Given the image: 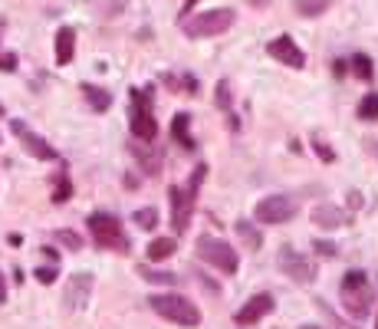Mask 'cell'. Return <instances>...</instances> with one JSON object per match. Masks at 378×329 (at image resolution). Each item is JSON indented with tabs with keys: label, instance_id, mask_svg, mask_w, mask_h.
Instances as JSON below:
<instances>
[{
	"label": "cell",
	"instance_id": "obj_1",
	"mask_svg": "<svg viewBox=\"0 0 378 329\" xmlns=\"http://www.w3.org/2000/svg\"><path fill=\"white\" fill-rule=\"evenodd\" d=\"M204 178H207V164H197L184 185H172V191H168V195H172V227H174V234H184V230L191 227L197 191H201V185H204Z\"/></svg>",
	"mask_w": 378,
	"mask_h": 329
},
{
	"label": "cell",
	"instance_id": "obj_2",
	"mask_svg": "<svg viewBox=\"0 0 378 329\" xmlns=\"http://www.w3.org/2000/svg\"><path fill=\"white\" fill-rule=\"evenodd\" d=\"M86 224H89V234H92L96 247H102V251L125 253L132 247L129 234H125V227H122V220L115 218V214H108V211H92L86 218Z\"/></svg>",
	"mask_w": 378,
	"mask_h": 329
},
{
	"label": "cell",
	"instance_id": "obj_3",
	"mask_svg": "<svg viewBox=\"0 0 378 329\" xmlns=\"http://www.w3.org/2000/svg\"><path fill=\"white\" fill-rule=\"evenodd\" d=\"M151 106H155V86L132 89V115H129L132 139H141V142H155L158 139V122H155Z\"/></svg>",
	"mask_w": 378,
	"mask_h": 329
},
{
	"label": "cell",
	"instance_id": "obj_4",
	"mask_svg": "<svg viewBox=\"0 0 378 329\" xmlns=\"http://www.w3.org/2000/svg\"><path fill=\"white\" fill-rule=\"evenodd\" d=\"M339 296H342V307H346L349 316H368L372 313V286H368L365 270H349L339 284Z\"/></svg>",
	"mask_w": 378,
	"mask_h": 329
},
{
	"label": "cell",
	"instance_id": "obj_5",
	"mask_svg": "<svg viewBox=\"0 0 378 329\" xmlns=\"http://www.w3.org/2000/svg\"><path fill=\"white\" fill-rule=\"evenodd\" d=\"M148 303H151V309H155L162 319H168V323H178V326H197V323H201V313H197V307L188 300V296L155 293Z\"/></svg>",
	"mask_w": 378,
	"mask_h": 329
},
{
	"label": "cell",
	"instance_id": "obj_6",
	"mask_svg": "<svg viewBox=\"0 0 378 329\" xmlns=\"http://www.w3.org/2000/svg\"><path fill=\"white\" fill-rule=\"evenodd\" d=\"M234 23H237V13L227 10V7H214V10L195 13L191 20H184V33H188L191 40H204V36H220V33H227Z\"/></svg>",
	"mask_w": 378,
	"mask_h": 329
},
{
	"label": "cell",
	"instance_id": "obj_7",
	"mask_svg": "<svg viewBox=\"0 0 378 329\" xmlns=\"http://www.w3.org/2000/svg\"><path fill=\"white\" fill-rule=\"evenodd\" d=\"M197 257H201L204 263H211V267H217L220 274L234 276L240 270L237 251H234L227 241H220V237H201V241H197Z\"/></svg>",
	"mask_w": 378,
	"mask_h": 329
},
{
	"label": "cell",
	"instance_id": "obj_8",
	"mask_svg": "<svg viewBox=\"0 0 378 329\" xmlns=\"http://www.w3.org/2000/svg\"><path fill=\"white\" fill-rule=\"evenodd\" d=\"M296 214V201L286 195H270L257 201V208H253V218L260 224H286V220Z\"/></svg>",
	"mask_w": 378,
	"mask_h": 329
},
{
	"label": "cell",
	"instance_id": "obj_9",
	"mask_svg": "<svg viewBox=\"0 0 378 329\" xmlns=\"http://www.w3.org/2000/svg\"><path fill=\"white\" fill-rule=\"evenodd\" d=\"M10 132L17 135V139H20V145L33 155V158H40V162H56V158H59V152H56L53 145L46 142L43 135H36V132H33L27 122L10 119Z\"/></svg>",
	"mask_w": 378,
	"mask_h": 329
},
{
	"label": "cell",
	"instance_id": "obj_10",
	"mask_svg": "<svg viewBox=\"0 0 378 329\" xmlns=\"http://www.w3.org/2000/svg\"><path fill=\"white\" fill-rule=\"evenodd\" d=\"M280 270L290 276L293 284H313L316 280V267L309 257H302L300 251H293V247H283L280 251Z\"/></svg>",
	"mask_w": 378,
	"mask_h": 329
},
{
	"label": "cell",
	"instance_id": "obj_11",
	"mask_svg": "<svg viewBox=\"0 0 378 329\" xmlns=\"http://www.w3.org/2000/svg\"><path fill=\"white\" fill-rule=\"evenodd\" d=\"M273 307H276V303H273V296H270V293H257V296H250L247 303H244V307L237 309V316H234V323H237V326H257V323H260L263 316H270Z\"/></svg>",
	"mask_w": 378,
	"mask_h": 329
},
{
	"label": "cell",
	"instance_id": "obj_12",
	"mask_svg": "<svg viewBox=\"0 0 378 329\" xmlns=\"http://www.w3.org/2000/svg\"><path fill=\"white\" fill-rule=\"evenodd\" d=\"M267 53H270L276 63L290 66V69H302V66H306V53L293 43V36H276V40H270V43H267Z\"/></svg>",
	"mask_w": 378,
	"mask_h": 329
},
{
	"label": "cell",
	"instance_id": "obj_13",
	"mask_svg": "<svg viewBox=\"0 0 378 329\" xmlns=\"http://www.w3.org/2000/svg\"><path fill=\"white\" fill-rule=\"evenodd\" d=\"M92 286H96L92 274H76L73 280H69V286H66V307L69 309H86L89 296H92Z\"/></svg>",
	"mask_w": 378,
	"mask_h": 329
},
{
	"label": "cell",
	"instance_id": "obj_14",
	"mask_svg": "<svg viewBox=\"0 0 378 329\" xmlns=\"http://www.w3.org/2000/svg\"><path fill=\"white\" fill-rule=\"evenodd\" d=\"M132 158L141 164V172H148V175H158L162 172V155L151 148V142H141V139H135V142L129 145Z\"/></svg>",
	"mask_w": 378,
	"mask_h": 329
},
{
	"label": "cell",
	"instance_id": "obj_15",
	"mask_svg": "<svg viewBox=\"0 0 378 329\" xmlns=\"http://www.w3.org/2000/svg\"><path fill=\"white\" fill-rule=\"evenodd\" d=\"M313 224H319L323 230H335V227H346L349 214L335 204H316L313 208Z\"/></svg>",
	"mask_w": 378,
	"mask_h": 329
},
{
	"label": "cell",
	"instance_id": "obj_16",
	"mask_svg": "<svg viewBox=\"0 0 378 329\" xmlns=\"http://www.w3.org/2000/svg\"><path fill=\"white\" fill-rule=\"evenodd\" d=\"M172 135H174V142L181 145L184 152H195L197 142H195V135H191V115L188 112H178L172 119Z\"/></svg>",
	"mask_w": 378,
	"mask_h": 329
},
{
	"label": "cell",
	"instance_id": "obj_17",
	"mask_svg": "<svg viewBox=\"0 0 378 329\" xmlns=\"http://www.w3.org/2000/svg\"><path fill=\"white\" fill-rule=\"evenodd\" d=\"M76 56V33L73 27H59L56 30V63L59 66H69Z\"/></svg>",
	"mask_w": 378,
	"mask_h": 329
},
{
	"label": "cell",
	"instance_id": "obj_18",
	"mask_svg": "<svg viewBox=\"0 0 378 329\" xmlns=\"http://www.w3.org/2000/svg\"><path fill=\"white\" fill-rule=\"evenodd\" d=\"M79 92L86 96V102L96 112H108V109H112V92H108V89L92 86V83H83V86H79Z\"/></svg>",
	"mask_w": 378,
	"mask_h": 329
},
{
	"label": "cell",
	"instance_id": "obj_19",
	"mask_svg": "<svg viewBox=\"0 0 378 329\" xmlns=\"http://www.w3.org/2000/svg\"><path fill=\"white\" fill-rule=\"evenodd\" d=\"M139 276L141 280H148V284H158V286H174L178 284V274H172V270H158V267H151V260L139 263Z\"/></svg>",
	"mask_w": 378,
	"mask_h": 329
},
{
	"label": "cell",
	"instance_id": "obj_20",
	"mask_svg": "<svg viewBox=\"0 0 378 329\" xmlns=\"http://www.w3.org/2000/svg\"><path fill=\"white\" fill-rule=\"evenodd\" d=\"M178 251V244L172 241V237H155V241L145 247V253H148V260L151 263H162V260H168L172 253Z\"/></svg>",
	"mask_w": 378,
	"mask_h": 329
},
{
	"label": "cell",
	"instance_id": "obj_21",
	"mask_svg": "<svg viewBox=\"0 0 378 329\" xmlns=\"http://www.w3.org/2000/svg\"><path fill=\"white\" fill-rule=\"evenodd\" d=\"M300 17H323L329 7H332V0H296L293 4Z\"/></svg>",
	"mask_w": 378,
	"mask_h": 329
},
{
	"label": "cell",
	"instance_id": "obj_22",
	"mask_svg": "<svg viewBox=\"0 0 378 329\" xmlns=\"http://www.w3.org/2000/svg\"><path fill=\"white\" fill-rule=\"evenodd\" d=\"M234 227H237V234H240V237H244V241H247V247H253V251H260V247H263V234H260V230L253 227L250 220H244V218H240L237 224H234Z\"/></svg>",
	"mask_w": 378,
	"mask_h": 329
},
{
	"label": "cell",
	"instance_id": "obj_23",
	"mask_svg": "<svg viewBox=\"0 0 378 329\" xmlns=\"http://www.w3.org/2000/svg\"><path fill=\"white\" fill-rule=\"evenodd\" d=\"M69 197H73V181H69L66 172H59L53 181V204H66Z\"/></svg>",
	"mask_w": 378,
	"mask_h": 329
},
{
	"label": "cell",
	"instance_id": "obj_24",
	"mask_svg": "<svg viewBox=\"0 0 378 329\" xmlns=\"http://www.w3.org/2000/svg\"><path fill=\"white\" fill-rule=\"evenodd\" d=\"M132 224L139 230H155L158 227V211L155 208H139L135 214H132Z\"/></svg>",
	"mask_w": 378,
	"mask_h": 329
},
{
	"label": "cell",
	"instance_id": "obj_25",
	"mask_svg": "<svg viewBox=\"0 0 378 329\" xmlns=\"http://www.w3.org/2000/svg\"><path fill=\"white\" fill-rule=\"evenodd\" d=\"M214 102H217V109L230 112V106H234V89H230V79H220V83H217Z\"/></svg>",
	"mask_w": 378,
	"mask_h": 329
},
{
	"label": "cell",
	"instance_id": "obj_26",
	"mask_svg": "<svg viewBox=\"0 0 378 329\" xmlns=\"http://www.w3.org/2000/svg\"><path fill=\"white\" fill-rule=\"evenodd\" d=\"M358 119L362 122H375L378 119V92H368V96L358 102Z\"/></svg>",
	"mask_w": 378,
	"mask_h": 329
},
{
	"label": "cell",
	"instance_id": "obj_27",
	"mask_svg": "<svg viewBox=\"0 0 378 329\" xmlns=\"http://www.w3.org/2000/svg\"><path fill=\"white\" fill-rule=\"evenodd\" d=\"M53 241H59L63 247H69V251H83V234H76V230H66V227H59V230H53Z\"/></svg>",
	"mask_w": 378,
	"mask_h": 329
},
{
	"label": "cell",
	"instance_id": "obj_28",
	"mask_svg": "<svg viewBox=\"0 0 378 329\" xmlns=\"http://www.w3.org/2000/svg\"><path fill=\"white\" fill-rule=\"evenodd\" d=\"M349 66H352V73H356L358 79H372V76H375V69H372V59H368L365 53L352 56V63H349Z\"/></svg>",
	"mask_w": 378,
	"mask_h": 329
},
{
	"label": "cell",
	"instance_id": "obj_29",
	"mask_svg": "<svg viewBox=\"0 0 378 329\" xmlns=\"http://www.w3.org/2000/svg\"><path fill=\"white\" fill-rule=\"evenodd\" d=\"M164 83H168L172 89H184L188 96H195V92H197L195 76H164Z\"/></svg>",
	"mask_w": 378,
	"mask_h": 329
},
{
	"label": "cell",
	"instance_id": "obj_30",
	"mask_svg": "<svg viewBox=\"0 0 378 329\" xmlns=\"http://www.w3.org/2000/svg\"><path fill=\"white\" fill-rule=\"evenodd\" d=\"M309 145H313V152L319 155L323 162H335V152H332V148H329V145H326V139H323V135H313V139H309Z\"/></svg>",
	"mask_w": 378,
	"mask_h": 329
},
{
	"label": "cell",
	"instance_id": "obj_31",
	"mask_svg": "<svg viewBox=\"0 0 378 329\" xmlns=\"http://www.w3.org/2000/svg\"><path fill=\"white\" fill-rule=\"evenodd\" d=\"M313 251H316V257H326V260H332L335 253H339V247H335L332 241H313Z\"/></svg>",
	"mask_w": 378,
	"mask_h": 329
},
{
	"label": "cell",
	"instance_id": "obj_32",
	"mask_svg": "<svg viewBox=\"0 0 378 329\" xmlns=\"http://www.w3.org/2000/svg\"><path fill=\"white\" fill-rule=\"evenodd\" d=\"M33 276H36L43 286H50V284H56V276H59V274H56V263H50V267H40Z\"/></svg>",
	"mask_w": 378,
	"mask_h": 329
},
{
	"label": "cell",
	"instance_id": "obj_33",
	"mask_svg": "<svg viewBox=\"0 0 378 329\" xmlns=\"http://www.w3.org/2000/svg\"><path fill=\"white\" fill-rule=\"evenodd\" d=\"M316 303H319V309H323L326 316H329V319H332V323H335V329H356V326H352V323H342V319L335 316L332 309H329V303H326V300H316Z\"/></svg>",
	"mask_w": 378,
	"mask_h": 329
},
{
	"label": "cell",
	"instance_id": "obj_34",
	"mask_svg": "<svg viewBox=\"0 0 378 329\" xmlns=\"http://www.w3.org/2000/svg\"><path fill=\"white\" fill-rule=\"evenodd\" d=\"M0 69H4V73H13V69H17V56L4 53V56H0Z\"/></svg>",
	"mask_w": 378,
	"mask_h": 329
},
{
	"label": "cell",
	"instance_id": "obj_35",
	"mask_svg": "<svg viewBox=\"0 0 378 329\" xmlns=\"http://www.w3.org/2000/svg\"><path fill=\"white\" fill-rule=\"evenodd\" d=\"M346 73H349V63H346V59H335V63H332V76L342 79Z\"/></svg>",
	"mask_w": 378,
	"mask_h": 329
},
{
	"label": "cell",
	"instance_id": "obj_36",
	"mask_svg": "<svg viewBox=\"0 0 378 329\" xmlns=\"http://www.w3.org/2000/svg\"><path fill=\"white\" fill-rule=\"evenodd\" d=\"M349 208L352 211L362 208V195H358V191H349Z\"/></svg>",
	"mask_w": 378,
	"mask_h": 329
},
{
	"label": "cell",
	"instance_id": "obj_37",
	"mask_svg": "<svg viewBox=\"0 0 378 329\" xmlns=\"http://www.w3.org/2000/svg\"><path fill=\"white\" fill-rule=\"evenodd\" d=\"M197 4H201V0H184V10H181V17H188V13L195 10Z\"/></svg>",
	"mask_w": 378,
	"mask_h": 329
},
{
	"label": "cell",
	"instance_id": "obj_38",
	"mask_svg": "<svg viewBox=\"0 0 378 329\" xmlns=\"http://www.w3.org/2000/svg\"><path fill=\"white\" fill-rule=\"evenodd\" d=\"M0 303H7V280H4V274H0Z\"/></svg>",
	"mask_w": 378,
	"mask_h": 329
},
{
	"label": "cell",
	"instance_id": "obj_39",
	"mask_svg": "<svg viewBox=\"0 0 378 329\" xmlns=\"http://www.w3.org/2000/svg\"><path fill=\"white\" fill-rule=\"evenodd\" d=\"M247 4H250V7H260V10H263V7H270L273 0H247Z\"/></svg>",
	"mask_w": 378,
	"mask_h": 329
},
{
	"label": "cell",
	"instance_id": "obj_40",
	"mask_svg": "<svg viewBox=\"0 0 378 329\" xmlns=\"http://www.w3.org/2000/svg\"><path fill=\"white\" fill-rule=\"evenodd\" d=\"M43 253H46V257H50V263H56V260H59V253H56L53 247H43Z\"/></svg>",
	"mask_w": 378,
	"mask_h": 329
},
{
	"label": "cell",
	"instance_id": "obj_41",
	"mask_svg": "<svg viewBox=\"0 0 378 329\" xmlns=\"http://www.w3.org/2000/svg\"><path fill=\"white\" fill-rule=\"evenodd\" d=\"M300 329H319V326H309V323H306V326H300Z\"/></svg>",
	"mask_w": 378,
	"mask_h": 329
},
{
	"label": "cell",
	"instance_id": "obj_42",
	"mask_svg": "<svg viewBox=\"0 0 378 329\" xmlns=\"http://www.w3.org/2000/svg\"><path fill=\"white\" fill-rule=\"evenodd\" d=\"M375 329H378V316H375Z\"/></svg>",
	"mask_w": 378,
	"mask_h": 329
},
{
	"label": "cell",
	"instance_id": "obj_43",
	"mask_svg": "<svg viewBox=\"0 0 378 329\" xmlns=\"http://www.w3.org/2000/svg\"><path fill=\"white\" fill-rule=\"evenodd\" d=\"M0 115H4V106H0Z\"/></svg>",
	"mask_w": 378,
	"mask_h": 329
}]
</instances>
